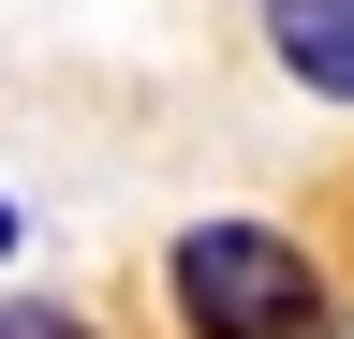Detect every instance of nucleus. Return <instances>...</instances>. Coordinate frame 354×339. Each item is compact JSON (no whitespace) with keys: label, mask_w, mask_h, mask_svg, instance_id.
Here are the masks:
<instances>
[{"label":"nucleus","mask_w":354,"mask_h":339,"mask_svg":"<svg viewBox=\"0 0 354 339\" xmlns=\"http://www.w3.org/2000/svg\"><path fill=\"white\" fill-rule=\"evenodd\" d=\"M162 280H177V325L192 339H325V280L266 222H192Z\"/></svg>","instance_id":"f257e3e1"},{"label":"nucleus","mask_w":354,"mask_h":339,"mask_svg":"<svg viewBox=\"0 0 354 339\" xmlns=\"http://www.w3.org/2000/svg\"><path fill=\"white\" fill-rule=\"evenodd\" d=\"M266 45H281V74H295V89L354 104V0H266Z\"/></svg>","instance_id":"f03ea898"},{"label":"nucleus","mask_w":354,"mask_h":339,"mask_svg":"<svg viewBox=\"0 0 354 339\" xmlns=\"http://www.w3.org/2000/svg\"><path fill=\"white\" fill-rule=\"evenodd\" d=\"M0 339H88L74 310H44V295H15V310H0Z\"/></svg>","instance_id":"7ed1b4c3"},{"label":"nucleus","mask_w":354,"mask_h":339,"mask_svg":"<svg viewBox=\"0 0 354 339\" xmlns=\"http://www.w3.org/2000/svg\"><path fill=\"white\" fill-rule=\"evenodd\" d=\"M0 251H15V206H0Z\"/></svg>","instance_id":"20e7f679"}]
</instances>
